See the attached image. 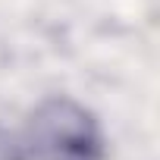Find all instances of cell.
Wrapping results in <instances>:
<instances>
[{"label":"cell","instance_id":"6da1fadb","mask_svg":"<svg viewBox=\"0 0 160 160\" xmlns=\"http://www.w3.org/2000/svg\"><path fill=\"white\" fill-rule=\"evenodd\" d=\"M104 135L91 110L69 98H47L25 129L0 132V160H101Z\"/></svg>","mask_w":160,"mask_h":160}]
</instances>
